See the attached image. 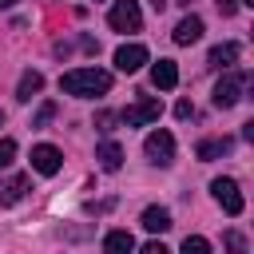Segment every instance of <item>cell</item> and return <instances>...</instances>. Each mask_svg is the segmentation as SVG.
Listing matches in <instances>:
<instances>
[{
  "label": "cell",
  "mask_w": 254,
  "mask_h": 254,
  "mask_svg": "<svg viewBox=\"0 0 254 254\" xmlns=\"http://www.w3.org/2000/svg\"><path fill=\"white\" fill-rule=\"evenodd\" d=\"M60 91L79 95V99L103 95V91H111V71H103V67H71V71L60 75Z\"/></svg>",
  "instance_id": "cell-1"
},
{
  "label": "cell",
  "mask_w": 254,
  "mask_h": 254,
  "mask_svg": "<svg viewBox=\"0 0 254 254\" xmlns=\"http://www.w3.org/2000/svg\"><path fill=\"white\" fill-rule=\"evenodd\" d=\"M246 83H250V75L246 71H234V67H226L222 71V79L214 83V107H234L238 99H242V91H246Z\"/></svg>",
  "instance_id": "cell-2"
},
{
  "label": "cell",
  "mask_w": 254,
  "mask_h": 254,
  "mask_svg": "<svg viewBox=\"0 0 254 254\" xmlns=\"http://www.w3.org/2000/svg\"><path fill=\"white\" fill-rule=\"evenodd\" d=\"M159 115H163V103H159L155 95H143L139 103H131V107L119 111V123H123V127H147V123H155Z\"/></svg>",
  "instance_id": "cell-3"
},
{
  "label": "cell",
  "mask_w": 254,
  "mask_h": 254,
  "mask_svg": "<svg viewBox=\"0 0 254 254\" xmlns=\"http://www.w3.org/2000/svg\"><path fill=\"white\" fill-rule=\"evenodd\" d=\"M107 24H111L115 32H139V28H143L139 0H115L111 12H107Z\"/></svg>",
  "instance_id": "cell-4"
},
{
  "label": "cell",
  "mask_w": 254,
  "mask_h": 254,
  "mask_svg": "<svg viewBox=\"0 0 254 254\" xmlns=\"http://www.w3.org/2000/svg\"><path fill=\"white\" fill-rule=\"evenodd\" d=\"M143 155H147L155 167H167V163L175 159V139H171V131H151V135L143 139Z\"/></svg>",
  "instance_id": "cell-5"
},
{
  "label": "cell",
  "mask_w": 254,
  "mask_h": 254,
  "mask_svg": "<svg viewBox=\"0 0 254 254\" xmlns=\"http://www.w3.org/2000/svg\"><path fill=\"white\" fill-rule=\"evenodd\" d=\"M210 194H214V202H218L230 218L242 214V206H246V202H242V190H238L234 179H214V183H210Z\"/></svg>",
  "instance_id": "cell-6"
},
{
  "label": "cell",
  "mask_w": 254,
  "mask_h": 254,
  "mask_svg": "<svg viewBox=\"0 0 254 254\" xmlns=\"http://www.w3.org/2000/svg\"><path fill=\"white\" fill-rule=\"evenodd\" d=\"M64 167V155H60V147H52V143H40V147H32V171H40V175H56Z\"/></svg>",
  "instance_id": "cell-7"
},
{
  "label": "cell",
  "mask_w": 254,
  "mask_h": 254,
  "mask_svg": "<svg viewBox=\"0 0 254 254\" xmlns=\"http://www.w3.org/2000/svg\"><path fill=\"white\" fill-rule=\"evenodd\" d=\"M143 64H147V48H143V44H123V48H115V67H119V71L131 75V71H139Z\"/></svg>",
  "instance_id": "cell-8"
},
{
  "label": "cell",
  "mask_w": 254,
  "mask_h": 254,
  "mask_svg": "<svg viewBox=\"0 0 254 254\" xmlns=\"http://www.w3.org/2000/svg\"><path fill=\"white\" fill-rule=\"evenodd\" d=\"M28 187H32L28 175H8V179H0V206H16V202L28 194Z\"/></svg>",
  "instance_id": "cell-9"
},
{
  "label": "cell",
  "mask_w": 254,
  "mask_h": 254,
  "mask_svg": "<svg viewBox=\"0 0 254 254\" xmlns=\"http://www.w3.org/2000/svg\"><path fill=\"white\" fill-rule=\"evenodd\" d=\"M151 83H155L159 91H171V87L179 83V67H175V60H159V64L151 67Z\"/></svg>",
  "instance_id": "cell-10"
},
{
  "label": "cell",
  "mask_w": 254,
  "mask_h": 254,
  "mask_svg": "<svg viewBox=\"0 0 254 254\" xmlns=\"http://www.w3.org/2000/svg\"><path fill=\"white\" fill-rule=\"evenodd\" d=\"M95 159H99L103 171H119V167H123V147H119L115 139H103V143L95 147Z\"/></svg>",
  "instance_id": "cell-11"
},
{
  "label": "cell",
  "mask_w": 254,
  "mask_h": 254,
  "mask_svg": "<svg viewBox=\"0 0 254 254\" xmlns=\"http://www.w3.org/2000/svg\"><path fill=\"white\" fill-rule=\"evenodd\" d=\"M234 60H238V44H234V40L214 44V48H210V56H206V64H210V67H234Z\"/></svg>",
  "instance_id": "cell-12"
},
{
  "label": "cell",
  "mask_w": 254,
  "mask_h": 254,
  "mask_svg": "<svg viewBox=\"0 0 254 254\" xmlns=\"http://www.w3.org/2000/svg\"><path fill=\"white\" fill-rule=\"evenodd\" d=\"M230 147H234V139H226V135H222V139H202V143L194 147V155H198L202 163H210V159H222Z\"/></svg>",
  "instance_id": "cell-13"
},
{
  "label": "cell",
  "mask_w": 254,
  "mask_h": 254,
  "mask_svg": "<svg viewBox=\"0 0 254 254\" xmlns=\"http://www.w3.org/2000/svg\"><path fill=\"white\" fill-rule=\"evenodd\" d=\"M198 36H202V20L198 16H187V20L175 24V44H194Z\"/></svg>",
  "instance_id": "cell-14"
},
{
  "label": "cell",
  "mask_w": 254,
  "mask_h": 254,
  "mask_svg": "<svg viewBox=\"0 0 254 254\" xmlns=\"http://www.w3.org/2000/svg\"><path fill=\"white\" fill-rule=\"evenodd\" d=\"M139 222H143V226H147L151 234H163V230H171V214H167L163 206H147Z\"/></svg>",
  "instance_id": "cell-15"
},
{
  "label": "cell",
  "mask_w": 254,
  "mask_h": 254,
  "mask_svg": "<svg viewBox=\"0 0 254 254\" xmlns=\"http://www.w3.org/2000/svg\"><path fill=\"white\" fill-rule=\"evenodd\" d=\"M40 87H44V75H40V71H24V75H20V87H16V99L28 103L32 95H40Z\"/></svg>",
  "instance_id": "cell-16"
},
{
  "label": "cell",
  "mask_w": 254,
  "mask_h": 254,
  "mask_svg": "<svg viewBox=\"0 0 254 254\" xmlns=\"http://www.w3.org/2000/svg\"><path fill=\"white\" fill-rule=\"evenodd\" d=\"M103 250H111V254L135 250V238H131L127 230H107V234H103Z\"/></svg>",
  "instance_id": "cell-17"
},
{
  "label": "cell",
  "mask_w": 254,
  "mask_h": 254,
  "mask_svg": "<svg viewBox=\"0 0 254 254\" xmlns=\"http://www.w3.org/2000/svg\"><path fill=\"white\" fill-rule=\"evenodd\" d=\"M183 250H187V254H210V242L198 238V234H187V238H183Z\"/></svg>",
  "instance_id": "cell-18"
},
{
  "label": "cell",
  "mask_w": 254,
  "mask_h": 254,
  "mask_svg": "<svg viewBox=\"0 0 254 254\" xmlns=\"http://www.w3.org/2000/svg\"><path fill=\"white\" fill-rule=\"evenodd\" d=\"M12 159H16V139H0V171L12 167Z\"/></svg>",
  "instance_id": "cell-19"
},
{
  "label": "cell",
  "mask_w": 254,
  "mask_h": 254,
  "mask_svg": "<svg viewBox=\"0 0 254 254\" xmlns=\"http://www.w3.org/2000/svg\"><path fill=\"white\" fill-rule=\"evenodd\" d=\"M56 115V103H40V111H36V119H32V127H44L48 119Z\"/></svg>",
  "instance_id": "cell-20"
},
{
  "label": "cell",
  "mask_w": 254,
  "mask_h": 254,
  "mask_svg": "<svg viewBox=\"0 0 254 254\" xmlns=\"http://www.w3.org/2000/svg\"><path fill=\"white\" fill-rule=\"evenodd\" d=\"M175 115H179V119H190V115H194L190 99H179V103H175Z\"/></svg>",
  "instance_id": "cell-21"
},
{
  "label": "cell",
  "mask_w": 254,
  "mask_h": 254,
  "mask_svg": "<svg viewBox=\"0 0 254 254\" xmlns=\"http://www.w3.org/2000/svg\"><path fill=\"white\" fill-rule=\"evenodd\" d=\"M111 123H115V115H111V111H99V115H95V127H103V131H111Z\"/></svg>",
  "instance_id": "cell-22"
},
{
  "label": "cell",
  "mask_w": 254,
  "mask_h": 254,
  "mask_svg": "<svg viewBox=\"0 0 254 254\" xmlns=\"http://www.w3.org/2000/svg\"><path fill=\"white\" fill-rule=\"evenodd\" d=\"M214 4H218L222 16H234V12H238V0H214Z\"/></svg>",
  "instance_id": "cell-23"
},
{
  "label": "cell",
  "mask_w": 254,
  "mask_h": 254,
  "mask_svg": "<svg viewBox=\"0 0 254 254\" xmlns=\"http://www.w3.org/2000/svg\"><path fill=\"white\" fill-rule=\"evenodd\" d=\"M226 246H230V250H246V238H242V234H226Z\"/></svg>",
  "instance_id": "cell-24"
},
{
  "label": "cell",
  "mask_w": 254,
  "mask_h": 254,
  "mask_svg": "<svg viewBox=\"0 0 254 254\" xmlns=\"http://www.w3.org/2000/svg\"><path fill=\"white\" fill-rule=\"evenodd\" d=\"M143 254H167V250H163V242H147V246H143Z\"/></svg>",
  "instance_id": "cell-25"
},
{
  "label": "cell",
  "mask_w": 254,
  "mask_h": 254,
  "mask_svg": "<svg viewBox=\"0 0 254 254\" xmlns=\"http://www.w3.org/2000/svg\"><path fill=\"white\" fill-rule=\"evenodd\" d=\"M12 4H16V0H0V8H12Z\"/></svg>",
  "instance_id": "cell-26"
},
{
  "label": "cell",
  "mask_w": 254,
  "mask_h": 254,
  "mask_svg": "<svg viewBox=\"0 0 254 254\" xmlns=\"http://www.w3.org/2000/svg\"><path fill=\"white\" fill-rule=\"evenodd\" d=\"M0 127H4V111H0Z\"/></svg>",
  "instance_id": "cell-27"
}]
</instances>
